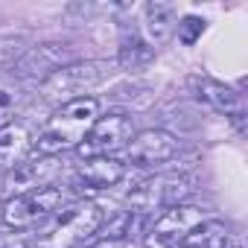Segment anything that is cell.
<instances>
[{"mask_svg":"<svg viewBox=\"0 0 248 248\" xmlns=\"http://www.w3.org/2000/svg\"><path fill=\"white\" fill-rule=\"evenodd\" d=\"M102 222H105V210L96 202L64 204L53 216V225L44 233H38L35 248H79L102 228Z\"/></svg>","mask_w":248,"mask_h":248,"instance_id":"cell-2","label":"cell"},{"mask_svg":"<svg viewBox=\"0 0 248 248\" xmlns=\"http://www.w3.org/2000/svg\"><path fill=\"white\" fill-rule=\"evenodd\" d=\"M190 88H193L196 99L210 105L216 114H225L239 132L245 129V105H242V96L233 88H228V85H222V82H216L210 76H193Z\"/></svg>","mask_w":248,"mask_h":248,"instance_id":"cell-8","label":"cell"},{"mask_svg":"<svg viewBox=\"0 0 248 248\" xmlns=\"http://www.w3.org/2000/svg\"><path fill=\"white\" fill-rule=\"evenodd\" d=\"M175 155H178V140L164 129H146L129 143V161L135 167H158L172 161Z\"/></svg>","mask_w":248,"mask_h":248,"instance_id":"cell-10","label":"cell"},{"mask_svg":"<svg viewBox=\"0 0 248 248\" xmlns=\"http://www.w3.org/2000/svg\"><path fill=\"white\" fill-rule=\"evenodd\" d=\"M32 146V138H30V129L24 126V123H9V126L0 129V167H18L27 152Z\"/></svg>","mask_w":248,"mask_h":248,"instance_id":"cell-14","label":"cell"},{"mask_svg":"<svg viewBox=\"0 0 248 248\" xmlns=\"http://www.w3.org/2000/svg\"><path fill=\"white\" fill-rule=\"evenodd\" d=\"M96 117H99V102L93 96H79L73 102H64L44 123V129L35 138L38 155L56 158L67 149H76L85 140V135L91 132V126L96 123Z\"/></svg>","mask_w":248,"mask_h":248,"instance_id":"cell-1","label":"cell"},{"mask_svg":"<svg viewBox=\"0 0 248 248\" xmlns=\"http://www.w3.org/2000/svg\"><path fill=\"white\" fill-rule=\"evenodd\" d=\"M199 222H204V210L196 204H175L161 210V216L146 228V248H175Z\"/></svg>","mask_w":248,"mask_h":248,"instance_id":"cell-7","label":"cell"},{"mask_svg":"<svg viewBox=\"0 0 248 248\" xmlns=\"http://www.w3.org/2000/svg\"><path fill=\"white\" fill-rule=\"evenodd\" d=\"M64 202H67V196L59 187H41V190L9 199L3 204V210H0V222L15 231H30V228L50 222L64 207Z\"/></svg>","mask_w":248,"mask_h":248,"instance_id":"cell-4","label":"cell"},{"mask_svg":"<svg viewBox=\"0 0 248 248\" xmlns=\"http://www.w3.org/2000/svg\"><path fill=\"white\" fill-rule=\"evenodd\" d=\"M56 172H59V161L50 158V155H38L32 161H21L6 175V193L15 199V196L41 190V187H47L56 178Z\"/></svg>","mask_w":248,"mask_h":248,"instance_id":"cell-11","label":"cell"},{"mask_svg":"<svg viewBox=\"0 0 248 248\" xmlns=\"http://www.w3.org/2000/svg\"><path fill=\"white\" fill-rule=\"evenodd\" d=\"M21 105H24V91L21 88H9V85L0 88V129L15 123V114L21 111Z\"/></svg>","mask_w":248,"mask_h":248,"instance_id":"cell-16","label":"cell"},{"mask_svg":"<svg viewBox=\"0 0 248 248\" xmlns=\"http://www.w3.org/2000/svg\"><path fill=\"white\" fill-rule=\"evenodd\" d=\"M117 62H120L123 70H143V67H149L155 62V47H149V41L135 27L132 30H123Z\"/></svg>","mask_w":248,"mask_h":248,"instance_id":"cell-13","label":"cell"},{"mask_svg":"<svg viewBox=\"0 0 248 248\" xmlns=\"http://www.w3.org/2000/svg\"><path fill=\"white\" fill-rule=\"evenodd\" d=\"M202 32H204V18L187 15V18L178 21V38H181V44H196Z\"/></svg>","mask_w":248,"mask_h":248,"instance_id":"cell-17","label":"cell"},{"mask_svg":"<svg viewBox=\"0 0 248 248\" xmlns=\"http://www.w3.org/2000/svg\"><path fill=\"white\" fill-rule=\"evenodd\" d=\"M135 138V126L126 114H105L96 117V123L91 126V132L85 135V140L76 146L79 158L91 161V158H114V152L126 149Z\"/></svg>","mask_w":248,"mask_h":248,"instance_id":"cell-5","label":"cell"},{"mask_svg":"<svg viewBox=\"0 0 248 248\" xmlns=\"http://www.w3.org/2000/svg\"><path fill=\"white\" fill-rule=\"evenodd\" d=\"M111 76V64L108 62H73V64H62L53 73L44 76L41 82V99L47 102H73L79 96H85V91L96 88L99 82H105Z\"/></svg>","mask_w":248,"mask_h":248,"instance_id":"cell-3","label":"cell"},{"mask_svg":"<svg viewBox=\"0 0 248 248\" xmlns=\"http://www.w3.org/2000/svg\"><path fill=\"white\" fill-rule=\"evenodd\" d=\"M123 175H126V164L120 158H91L76 170L70 187L79 196H93V193H102V190H111L114 184H120Z\"/></svg>","mask_w":248,"mask_h":248,"instance_id":"cell-9","label":"cell"},{"mask_svg":"<svg viewBox=\"0 0 248 248\" xmlns=\"http://www.w3.org/2000/svg\"><path fill=\"white\" fill-rule=\"evenodd\" d=\"M0 248H27L21 233H0Z\"/></svg>","mask_w":248,"mask_h":248,"instance_id":"cell-18","label":"cell"},{"mask_svg":"<svg viewBox=\"0 0 248 248\" xmlns=\"http://www.w3.org/2000/svg\"><path fill=\"white\" fill-rule=\"evenodd\" d=\"M175 24H178V15H175V6H172V3L152 0V3L143 6V27H146V41H149V47L164 44V41L172 35Z\"/></svg>","mask_w":248,"mask_h":248,"instance_id":"cell-12","label":"cell"},{"mask_svg":"<svg viewBox=\"0 0 248 248\" xmlns=\"http://www.w3.org/2000/svg\"><path fill=\"white\" fill-rule=\"evenodd\" d=\"M190 196V184L178 175H155L146 178L143 184H138L129 193V207L138 216H152L155 210H167L175 204H184V199Z\"/></svg>","mask_w":248,"mask_h":248,"instance_id":"cell-6","label":"cell"},{"mask_svg":"<svg viewBox=\"0 0 248 248\" xmlns=\"http://www.w3.org/2000/svg\"><path fill=\"white\" fill-rule=\"evenodd\" d=\"M228 225L219 219H204L199 222L175 248H225L228 245Z\"/></svg>","mask_w":248,"mask_h":248,"instance_id":"cell-15","label":"cell"}]
</instances>
